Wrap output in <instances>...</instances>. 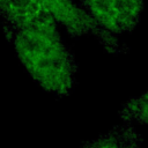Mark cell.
I'll return each mask as SVG.
<instances>
[{
    "mask_svg": "<svg viewBox=\"0 0 148 148\" xmlns=\"http://www.w3.org/2000/svg\"><path fill=\"white\" fill-rule=\"evenodd\" d=\"M142 136L128 123L114 126L105 134L86 141L80 148H141Z\"/></svg>",
    "mask_w": 148,
    "mask_h": 148,
    "instance_id": "5b68a950",
    "label": "cell"
},
{
    "mask_svg": "<svg viewBox=\"0 0 148 148\" xmlns=\"http://www.w3.org/2000/svg\"><path fill=\"white\" fill-rule=\"evenodd\" d=\"M119 118L128 124L138 121L148 125V89L141 95L130 98L120 109Z\"/></svg>",
    "mask_w": 148,
    "mask_h": 148,
    "instance_id": "8992f818",
    "label": "cell"
},
{
    "mask_svg": "<svg viewBox=\"0 0 148 148\" xmlns=\"http://www.w3.org/2000/svg\"><path fill=\"white\" fill-rule=\"evenodd\" d=\"M81 7L104 30L119 37L140 22L143 0H80Z\"/></svg>",
    "mask_w": 148,
    "mask_h": 148,
    "instance_id": "3957f363",
    "label": "cell"
},
{
    "mask_svg": "<svg viewBox=\"0 0 148 148\" xmlns=\"http://www.w3.org/2000/svg\"><path fill=\"white\" fill-rule=\"evenodd\" d=\"M3 32L20 62L37 84L58 97L72 92L77 62L59 32L15 29H3Z\"/></svg>",
    "mask_w": 148,
    "mask_h": 148,
    "instance_id": "6da1fadb",
    "label": "cell"
},
{
    "mask_svg": "<svg viewBox=\"0 0 148 148\" xmlns=\"http://www.w3.org/2000/svg\"><path fill=\"white\" fill-rule=\"evenodd\" d=\"M52 14L57 23L65 27L67 34L73 38L86 35L92 36L110 54H121L127 52V47L118 37L101 28L74 0H40Z\"/></svg>",
    "mask_w": 148,
    "mask_h": 148,
    "instance_id": "7a4b0ae2",
    "label": "cell"
},
{
    "mask_svg": "<svg viewBox=\"0 0 148 148\" xmlns=\"http://www.w3.org/2000/svg\"><path fill=\"white\" fill-rule=\"evenodd\" d=\"M3 29L59 32L57 21L40 0H0Z\"/></svg>",
    "mask_w": 148,
    "mask_h": 148,
    "instance_id": "277c9868",
    "label": "cell"
}]
</instances>
